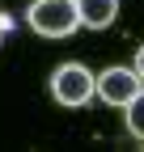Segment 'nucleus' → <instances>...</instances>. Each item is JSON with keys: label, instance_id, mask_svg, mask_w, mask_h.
I'll return each mask as SVG.
<instances>
[{"label": "nucleus", "instance_id": "1", "mask_svg": "<svg viewBox=\"0 0 144 152\" xmlns=\"http://www.w3.org/2000/svg\"><path fill=\"white\" fill-rule=\"evenodd\" d=\"M81 26L76 0H34L30 4V30L43 38H68Z\"/></svg>", "mask_w": 144, "mask_h": 152}, {"label": "nucleus", "instance_id": "2", "mask_svg": "<svg viewBox=\"0 0 144 152\" xmlns=\"http://www.w3.org/2000/svg\"><path fill=\"white\" fill-rule=\"evenodd\" d=\"M51 97L60 106H85L93 97V72L85 64H64L51 72Z\"/></svg>", "mask_w": 144, "mask_h": 152}, {"label": "nucleus", "instance_id": "3", "mask_svg": "<svg viewBox=\"0 0 144 152\" xmlns=\"http://www.w3.org/2000/svg\"><path fill=\"white\" fill-rule=\"evenodd\" d=\"M93 93L106 106H127L140 93V76H136V68H106L102 76H93Z\"/></svg>", "mask_w": 144, "mask_h": 152}, {"label": "nucleus", "instance_id": "4", "mask_svg": "<svg viewBox=\"0 0 144 152\" xmlns=\"http://www.w3.org/2000/svg\"><path fill=\"white\" fill-rule=\"evenodd\" d=\"M76 13H81V26L89 30H106L119 13V0H76Z\"/></svg>", "mask_w": 144, "mask_h": 152}, {"label": "nucleus", "instance_id": "5", "mask_svg": "<svg viewBox=\"0 0 144 152\" xmlns=\"http://www.w3.org/2000/svg\"><path fill=\"white\" fill-rule=\"evenodd\" d=\"M123 110H127V131H132L136 140H144V89H140Z\"/></svg>", "mask_w": 144, "mask_h": 152}, {"label": "nucleus", "instance_id": "6", "mask_svg": "<svg viewBox=\"0 0 144 152\" xmlns=\"http://www.w3.org/2000/svg\"><path fill=\"white\" fill-rule=\"evenodd\" d=\"M136 76H140V80H144V47L136 51Z\"/></svg>", "mask_w": 144, "mask_h": 152}, {"label": "nucleus", "instance_id": "7", "mask_svg": "<svg viewBox=\"0 0 144 152\" xmlns=\"http://www.w3.org/2000/svg\"><path fill=\"white\" fill-rule=\"evenodd\" d=\"M0 34H4V26H0Z\"/></svg>", "mask_w": 144, "mask_h": 152}]
</instances>
